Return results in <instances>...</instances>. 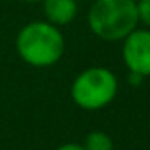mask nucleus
<instances>
[{
	"mask_svg": "<svg viewBox=\"0 0 150 150\" xmlns=\"http://www.w3.org/2000/svg\"><path fill=\"white\" fill-rule=\"evenodd\" d=\"M65 50V41L58 27L48 21H32L25 25L16 37V51L23 62L34 67H50L57 64Z\"/></svg>",
	"mask_w": 150,
	"mask_h": 150,
	"instance_id": "1",
	"label": "nucleus"
},
{
	"mask_svg": "<svg viewBox=\"0 0 150 150\" xmlns=\"http://www.w3.org/2000/svg\"><path fill=\"white\" fill-rule=\"evenodd\" d=\"M136 0H94L88 11V27L103 41H124L138 28Z\"/></svg>",
	"mask_w": 150,
	"mask_h": 150,
	"instance_id": "2",
	"label": "nucleus"
},
{
	"mask_svg": "<svg viewBox=\"0 0 150 150\" xmlns=\"http://www.w3.org/2000/svg\"><path fill=\"white\" fill-rule=\"evenodd\" d=\"M118 92L117 76L106 67H88L80 72L71 85V97L74 104L94 111L108 106Z\"/></svg>",
	"mask_w": 150,
	"mask_h": 150,
	"instance_id": "3",
	"label": "nucleus"
},
{
	"mask_svg": "<svg viewBox=\"0 0 150 150\" xmlns=\"http://www.w3.org/2000/svg\"><path fill=\"white\" fill-rule=\"evenodd\" d=\"M122 57L129 72L141 74L143 78L150 76V30L148 28L132 30L124 39Z\"/></svg>",
	"mask_w": 150,
	"mask_h": 150,
	"instance_id": "4",
	"label": "nucleus"
},
{
	"mask_svg": "<svg viewBox=\"0 0 150 150\" xmlns=\"http://www.w3.org/2000/svg\"><path fill=\"white\" fill-rule=\"evenodd\" d=\"M42 4H44V14L48 23L55 27L71 23L78 13L76 0H42Z\"/></svg>",
	"mask_w": 150,
	"mask_h": 150,
	"instance_id": "5",
	"label": "nucleus"
},
{
	"mask_svg": "<svg viewBox=\"0 0 150 150\" xmlns=\"http://www.w3.org/2000/svg\"><path fill=\"white\" fill-rule=\"evenodd\" d=\"M83 148L85 150H113V139L103 131H92L87 134Z\"/></svg>",
	"mask_w": 150,
	"mask_h": 150,
	"instance_id": "6",
	"label": "nucleus"
},
{
	"mask_svg": "<svg viewBox=\"0 0 150 150\" xmlns=\"http://www.w3.org/2000/svg\"><path fill=\"white\" fill-rule=\"evenodd\" d=\"M136 11H138V20L150 27V0H136Z\"/></svg>",
	"mask_w": 150,
	"mask_h": 150,
	"instance_id": "7",
	"label": "nucleus"
},
{
	"mask_svg": "<svg viewBox=\"0 0 150 150\" xmlns=\"http://www.w3.org/2000/svg\"><path fill=\"white\" fill-rule=\"evenodd\" d=\"M145 78L141 76V74H136V72H129V83L132 85V87H138V85H141V81H143Z\"/></svg>",
	"mask_w": 150,
	"mask_h": 150,
	"instance_id": "8",
	"label": "nucleus"
},
{
	"mask_svg": "<svg viewBox=\"0 0 150 150\" xmlns=\"http://www.w3.org/2000/svg\"><path fill=\"white\" fill-rule=\"evenodd\" d=\"M57 150H85L83 145H78V143H65V145H60Z\"/></svg>",
	"mask_w": 150,
	"mask_h": 150,
	"instance_id": "9",
	"label": "nucleus"
},
{
	"mask_svg": "<svg viewBox=\"0 0 150 150\" xmlns=\"http://www.w3.org/2000/svg\"><path fill=\"white\" fill-rule=\"evenodd\" d=\"M23 2H42V0H23Z\"/></svg>",
	"mask_w": 150,
	"mask_h": 150,
	"instance_id": "10",
	"label": "nucleus"
},
{
	"mask_svg": "<svg viewBox=\"0 0 150 150\" xmlns=\"http://www.w3.org/2000/svg\"><path fill=\"white\" fill-rule=\"evenodd\" d=\"M76 2H78V0H76Z\"/></svg>",
	"mask_w": 150,
	"mask_h": 150,
	"instance_id": "11",
	"label": "nucleus"
}]
</instances>
